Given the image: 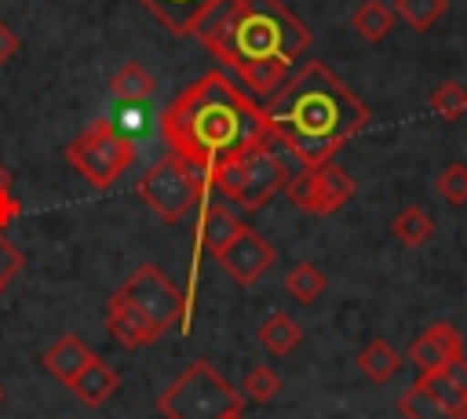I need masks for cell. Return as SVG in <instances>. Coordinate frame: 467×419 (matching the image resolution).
Segmentation results:
<instances>
[{
    "label": "cell",
    "mask_w": 467,
    "mask_h": 419,
    "mask_svg": "<svg viewBox=\"0 0 467 419\" xmlns=\"http://www.w3.org/2000/svg\"><path fill=\"white\" fill-rule=\"evenodd\" d=\"M190 36L230 66L252 95H274L314 40L281 0H215Z\"/></svg>",
    "instance_id": "1"
},
{
    "label": "cell",
    "mask_w": 467,
    "mask_h": 419,
    "mask_svg": "<svg viewBox=\"0 0 467 419\" xmlns=\"http://www.w3.org/2000/svg\"><path fill=\"white\" fill-rule=\"evenodd\" d=\"M161 135L171 153L212 175L215 164L266 142L270 128L263 106H255L223 69H212L164 106Z\"/></svg>",
    "instance_id": "2"
},
{
    "label": "cell",
    "mask_w": 467,
    "mask_h": 419,
    "mask_svg": "<svg viewBox=\"0 0 467 419\" xmlns=\"http://www.w3.org/2000/svg\"><path fill=\"white\" fill-rule=\"evenodd\" d=\"M270 138H277L303 168H321L332 153L368 124V106L321 62L310 58L263 106Z\"/></svg>",
    "instance_id": "3"
},
{
    "label": "cell",
    "mask_w": 467,
    "mask_h": 419,
    "mask_svg": "<svg viewBox=\"0 0 467 419\" xmlns=\"http://www.w3.org/2000/svg\"><path fill=\"white\" fill-rule=\"evenodd\" d=\"M175 324H182V291L153 262L131 270L106 302V328L128 350L157 342Z\"/></svg>",
    "instance_id": "4"
},
{
    "label": "cell",
    "mask_w": 467,
    "mask_h": 419,
    "mask_svg": "<svg viewBox=\"0 0 467 419\" xmlns=\"http://www.w3.org/2000/svg\"><path fill=\"white\" fill-rule=\"evenodd\" d=\"M164 419H226L241 412V393L215 372L212 361H190L157 397Z\"/></svg>",
    "instance_id": "5"
},
{
    "label": "cell",
    "mask_w": 467,
    "mask_h": 419,
    "mask_svg": "<svg viewBox=\"0 0 467 419\" xmlns=\"http://www.w3.org/2000/svg\"><path fill=\"white\" fill-rule=\"evenodd\" d=\"M288 175H292V171H288L285 160L270 149V138H266V142L252 146L248 153L215 164L212 175H208V182H212L226 200L241 204V208H248V211H259L263 204H270V200L285 189Z\"/></svg>",
    "instance_id": "6"
},
{
    "label": "cell",
    "mask_w": 467,
    "mask_h": 419,
    "mask_svg": "<svg viewBox=\"0 0 467 419\" xmlns=\"http://www.w3.org/2000/svg\"><path fill=\"white\" fill-rule=\"evenodd\" d=\"M208 175L197 171L190 160H182L179 153H164L139 182L135 193L139 200L161 219V222H179L204 193H208Z\"/></svg>",
    "instance_id": "7"
},
{
    "label": "cell",
    "mask_w": 467,
    "mask_h": 419,
    "mask_svg": "<svg viewBox=\"0 0 467 419\" xmlns=\"http://www.w3.org/2000/svg\"><path fill=\"white\" fill-rule=\"evenodd\" d=\"M66 160L88 186L106 189L135 164V146L109 120H95L66 146Z\"/></svg>",
    "instance_id": "8"
},
{
    "label": "cell",
    "mask_w": 467,
    "mask_h": 419,
    "mask_svg": "<svg viewBox=\"0 0 467 419\" xmlns=\"http://www.w3.org/2000/svg\"><path fill=\"white\" fill-rule=\"evenodd\" d=\"M274 259H277L274 244H270L259 230H252V226H241V233L215 255V262L223 266V273H226L237 288H252V284L274 266Z\"/></svg>",
    "instance_id": "9"
},
{
    "label": "cell",
    "mask_w": 467,
    "mask_h": 419,
    "mask_svg": "<svg viewBox=\"0 0 467 419\" xmlns=\"http://www.w3.org/2000/svg\"><path fill=\"white\" fill-rule=\"evenodd\" d=\"M460 357H467V346H463L460 328L449 324V321H434L409 346V361L420 368V375H438Z\"/></svg>",
    "instance_id": "10"
},
{
    "label": "cell",
    "mask_w": 467,
    "mask_h": 419,
    "mask_svg": "<svg viewBox=\"0 0 467 419\" xmlns=\"http://www.w3.org/2000/svg\"><path fill=\"white\" fill-rule=\"evenodd\" d=\"M40 361H44L47 375H55L58 383H66V386H69V383H73V379H77V375L95 361V353H91L77 335H58V339L44 350V357H40Z\"/></svg>",
    "instance_id": "11"
},
{
    "label": "cell",
    "mask_w": 467,
    "mask_h": 419,
    "mask_svg": "<svg viewBox=\"0 0 467 419\" xmlns=\"http://www.w3.org/2000/svg\"><path fill=\"white\" fill-rule=\"evenodd\" d=\"M168 33L175 36H190L193 26L201 22V15L215 4V0H139Z\"/></svg>",
    "instance_id": "12"
},
{
    "label": "cell",
    "mask_w": 467,
    "mask_h": 419,
    "mask_svg": "<svg viewBox=\"0 0 467 419\" xmlns=\"http://www.w3.org/2000/svg\"><path fill=\"white\" fill-rule=\"evenodd\" d=\"M241 219L226 208V204H204L201 222H197V248H208L212 255H219L237 233H241Z\"/></svg>",
    "instance_id": "13"
},
{
    "label": "cell",
    "mask_w": 467,
    "mask_h": 419,
    "mask_svg": "<svg viewBox=\"0 0 467 419\" xmlns=\"http://www.w3.org/2000/svg\"><path fill=\"white\" fill-rule=\"evenodd\" d=\"M120 386V375L102 361V357H95L73 383H69V390L88 404V408H99V404H106L109 397H113V390Z\"/></svg>",
    "instance_id": "14"
},
{
    "label": "cell",
    "mask_w": 467,
    "mask_h": 419,
    "mask_svg": "<svg viewBox=\"0 0 467 419\" xmlns=\"http://www.w3.org/2000/svg\"><path fill=\"white\" fill-rule=\"evenodd\" d=\"M401 353L387 342V339H372V342H365L361 346V353H358V372L365 375V379H372V383H390L398 372H401Z\"/></svg>",
    "instance_id": "15"
},
{
    "label": "cell",
    "mask_w": 467,
    "mask_h": 419,
    "mask_svg": "<svg viewBox=\"0 0 467 419\" xmlns=\"http://www.w3.org/2000/svg\"><path fill=\"white\" fill-rule=\"evenodd\" d=\"M394 18H398V15H394L390 4H383V0H361V4L354 7V15H350V26H354V33H358L361 40L379 44L383 36H390Z\"/></svg>",
    "instance_id": "16"
},
{
    "label": "cell",
    "mask_w": 467,
    "mask_h": 419,
    "mask_svg": "<svg viewBox=\"0 0 467 419\" xmlns=\"http://www.w3.org/2000/svg\"><path fill=\"white\" fill-rule=\"evenodd\" d=\"M109 91H113L120 102H146V98L157 91V80H153V73H150L142 62H124V66L113 73Z\"/></svg>",
    "instance_id": "17"
},
{
    "label": "cell",
    "mask_w": 467,
    "mask_h": 419,
    "mask_svg": "<svg viewBox=\"0 0 467 419\" xmlns=\"http://www.w3.org/2000/svg\"><path fill=\"white\" fill-rule=\"evenodd\" d=\"M434 219L420 208V204H409V208H401L394 219H390V233H394V240H401L405 248H420V244H427L431 237H434Z\"/></svg>",
    "instance_id": "18"
},
{
    "label": "cell",
    "mask_w": 467,
    "mask_h": 419,
    "mask_svg": "<svg viewBox=\"0 0 467 419\" xmlns=\"http://www.w3.org/2000/svg\"><path fill=\"white\" fill-rule=\"evenodd\" d=\"M255 335H259V342H263L270 353H277V357H281V353H292V350L303 342V328H299V321H292V317L281 313V310L270 313V317L259 324Z\"/></svg>",
    "instance_id": "19"
},
{
    "label": "cell",
    "mask_w": 467,
    "mask_h": 419,
    "mask_svg": "<svg viewBox=\"0 0 467 419\" xmlns=\"http://www.w3.org/2000/svg\"><path fill=\"white\" fill-rule=\"evenodd\" d=\"M398 415L401 419H456L431 390L423 379H416L401 397H398Z\"/></svg>",
    "instance_id": "20"
},
{
    "label": "cell",
    "mask_w": 467,
    "mask_h": 419,
    "mask_svg": "<svg viewBox=\"0 0 467 419\" xmlns=\"http://www.w3.org/2000/svg\"><path fill=\"white\" fill-rule=\"evenodd\" d=\"M314 175H317V189H321V204H325V215H332V211H339L350 197H354V179L339 168V164H321V168H314Z\"/></svg>",
    "instance_id": "21"
},
{
    "label": "cell",
    "mask_w": 467,
    "mask_h": 419,
    "mask_svg": "<svg viewBox=\"0 0 467 419\" xmlns=\"http://www.w3.org/2000/svg\"><path fill=\"white\" fill-rule=\"evenodd\" d=\"M325 288H328V281H325V273H321L314 262H296V266L285 273V291H288L296 302H303V306H310L314 299H321Z\"/></svg>",
    "instance_id": "22"
},
{
    "label": "cell",
    "mask_w": 467,
    "mask_h": 419,
    "mask_svg": "<svg viewBox=\"0 0 467 419\" xmlns=\"http://www.w3.org/2000/svg\"><path fill=\"white\" fill-rule=\"evenodd\" d=\"M390 7H394V15H398L409 29L427 33V29H434V26H438V18L445 15L449 0H394Z\"/></svg>",
    "instance_id": "23"
},
{
    "label": "cell",
    "mask_w": 467,
    "mask_h": 419,
    "mask_svg": "<svg viewBox=\"0 0 467 419\" xmlns=\"http://www.w3.org/2000/svg\"><path fill=\"white\" fill-rule=\"evenodd\" d=\"M285 197H288L299 211H306V215H325V204H321V189H317V175H314V168H303V171L288 175V182H285Z\"/></svg>",
    "instance_id": "24"
},
{
    "label": "cell",
    "mask_w": 467,
    "mask_h": 419,
    "mask_svg": "<svg viewBox=\"0 0 467 419\" xmlns=\"http://www.w3.org/2000/svg\"><path fill=\"white\" fill-rule=\"evenodd\" d=\"M431 113L434 117H441V120H460L463 113H467V87L460 84V80H441L434 91H431Z\"/></svg>",
    "instance_id": "25"
},
{
    "label": "cell",
    "mask_w": 467,
    "mask_h": 419,
    "mask_svg": "<svg viewBox=\"0 0 467 419\" xmlns=\"http://www.w3.org/2000/svg\"><path fill=\"white\" fill-rule=\"evenodd\" d=\"M434 189H438V197H441L449 208H463V204H467V160H449V164L438 171Z\"/></svg>",
    "instance_id": "26"
},
{
    "label": "cell",
    "mask_w": 467,
    "mask_h": 419,
    "mask_svg": "<svg viewBox=\"0 0 467 419\" xmlns=\"http://www.w3.org/2000/svg\"><path fill=\"white\" fill-rule=\"evenodd\" d=\"M244 397H252V401H259V404H266V401H274L277 393H281V375L270 368V364H255L248 375H244Z\"/></svg>",
    "instance_id": "27"
},
{
    "label": "cell",
    "mask_w": 467,
    "mask_h": 419,
    "mask_svg": "<svg viewBox=\"0 0 467 419\" xmlns=\"http://www.w3.org/2000/svg\"><path fill=\"white\" fill-rule=\"evenodd\" d=\"M423 383H427V390L456 415V419H467V393L460 390V386H452V379L445 375V372H438V375H420Z\"/></svg>",
    "instance_id": "28"
},
{
    "label": "cell",
    "mask_w": 467,
    "mask_h": 419,
    "mask_svg": "<svg viewBox=\"0 0 467 419\" xmlns=\"http://www.w3.org/2000/svg\"><path fill=\"white\" fill-rule=\"evenodd\" d=\"M22 270V251L4 237V230H0V291L15 281V273Z\"/></svg>",
    "instance_id": "29"
},
{
    "label": "cell",
    "mask_w": 467,
    "mask_h": 419,
    "mask_svg": "<svg viewBox=\"0 0 467 419\" xmlns=\"http://www.w3.org/2000/svg\"><path fill=\"white\" fill-rule=\"evenodd\" d=\"M22 204L11 197V171L0 164V230H7L15 219H18Z\"/></svg>",
    "instance_id": "30"
},
{
    "label": "cell",
    "mask_w": 467,
    "mask_h": 419,
    "mask_svg": "<svg viewBox=\"0 0 467 419\" xmlns=\"http://www.w3.org/2000/svg\"><path fill=\"white\" fill-rule=\"evenodd\" d=\"M18 55V33L0 18V66H7Z\"/></svg>",
    "instance_id": "31"
},
{
    "label": "cell",
    "mask_w": 467,
    "mask_h": 419,
    "mask_svg": "<svg viewBox=\"0 0 467 419\" xmlns=\"http://www.w3.org/2000/svg\"><path fill=\"white\" fill-rule=\"evenodd\" d=\"M445 375L452 379V386H460V390L467 393V357H460V361H452V364L445 368Z\"/></svg>",
    "instance_id": "32"
},
{
    "label": "cell",
    "mask_w": 467,
    "mask_h": 419,
    "mask_svg": "<svg viewBox=\"0 0 467 419\" xmlns=\"http://www.w3.org/2000/svg\"><path fill=\"white\" fill-rule=\"evenodd\" d=\"M226 419H244V412H234V415H226Z\"/></svg>",
    "instance_id": "33"
},
{
    "label": "cell",
    "mask_w": 467,
    "mask_h": 419,
    "mask_svg": "<svg viewBox=\"0 0 467 419\" xmlns=\"http://www.w3.org/2000/svg\"><path fill=\"white\" fill-rule=\"evenodd\" d=\"M0 401H4V390H0Z\"/></svg>",
    "instance_id": "34"
}]
</instances>
